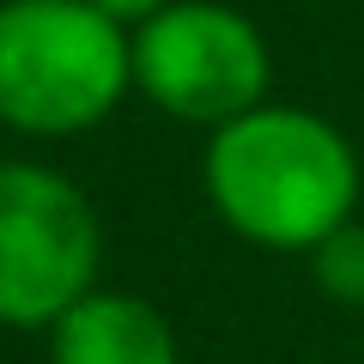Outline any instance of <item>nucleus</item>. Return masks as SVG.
Listing matches in <instances>:
<instances>
[{"mask_svg": "<svg viewBox=\"0 0 364 364\" xmlns=\"http://www.w3.org/2000/svg\"><path fill=\"white\" fill-rule=\"evenodd\" d=\"M134 85V31L91 0H0V128L73 140Z\"/></svg>", "mask_w": 364, "mask_h": 364, "instance_id": "f03ea898", "label": "nucleus"}, {"mask_svg": "<svg viewBox=\"0 0 364 364\" xmlns=\"http://www.w3.org/2000/svg\"><path fill=\"white\" fill-rule=\"evenodd\" d=\"M91 6H97L104 18H116L122 31H140V25H146L152 13H164L170 0H91Z\"/></svg>", "mask_w": 364, "mask_h": 364, "instance_id": "0eeeda50", "label": "nucleus"}, {"mask_svg": "<svg viewBox=\"0 0 364 364\" xmlns=\"http://www.w3.org/2000/svg\"><path fill=\"white\" fill-rule=\"evenodd\" d=\"M310 279L328 304L364 310V225L358 219H346L334 237H322L310 249Z\"/></svg>", "mask_w": 364, "mask_h": 364, "instance_id": "423d86ee", "label": "nucleus"}, {"mask_svg": "<svg viewBox=\"0 0 364 364\" xmlns=\"http://www.w3.org/2000/svg\"><path fill=\"white\" fill-rule=\"evenodd\" d=\"M200 182L225 231L255 249L310 255L322 237L358 219L364 170L352 140L328 116L298 104H261L213 128Z\"/></svg>", "mask_w": 364, "mask_h": 364, "instance_id": "f257e3e1", "label": "nucleus"}, {"mask_svg": "<svg viewBox=\"0 0 364 364\" xmlns=\"http://www.w3.org/2000/svg\"><path fill=\"white\" fill-rule=\"evenodd\" d=\"M49 364H182L176 328L134 291H85L49 328Z\"/></svg>", "mask_w": 364, "mask_h": 364, "instance_id": "39448f33", "label": "nucleus"}, {"mask_svg": "<svg viewBox=\"0 0 364 364\" xmlns=\"http://www.w3.org/2000/svg\"><path fill=\"white\" fill-rule=\"evenodd\" d=\"M104 231L85 188L49 164H0V328H55L97 291Z\"/></svg>", "mask_w": 364, "mask_h": 364, "instance_id": "7ed1b4c3", "label": "nucleus"}, {"mask_svg": "<svg viewBox=\"0 0 364 364\" xmlns=\"http://www.w3.org/2000/svg\"><path fill=\"white\" fill-rule=\"evenodd\" d=\"M267 37L219 0H170L134 31V85L170 122L225 128L267 104Z\"/></svg>", "mask_w": 364, "mask_h": 364, "instance_id": "20e7f679", "label": "nucleus"}]
</instances>
